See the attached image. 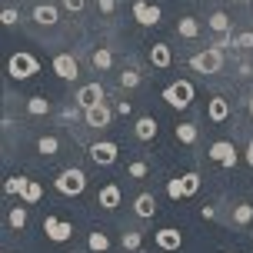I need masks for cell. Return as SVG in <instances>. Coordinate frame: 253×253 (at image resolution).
Masks as SVG:
<instances>
[{"label":"cell","instance_id":"ab89813d","mask_svg":"<svg viewBox=\"0 0 253 253\" xmlns=\"http://www.w3.org/2000/svg\"><path fill=\"white\" fill-rule=\"evenodd\" d=\"M117 110H120V114L126 117V114H130V100H120V103H117Z\"/></svg>","mask_w":253,"mask_h":253},{"label":"cell","instance_id":"ac0fdd59","mask_svg":"<svg viewBox=\"0 0 253 253\" xmlns=\"http://www.w3.org/2000/svg\"><path fill=\"white\" fill-rule=\"evenodd\" d=\"M150 63H153V67H160V70L170 67V47H167V43H153V47H150Z\"/></svg>","mask_w":253,"mask_h":253},{"label":"cell","instance_id":"7a4b0ae2","mask_svg":"<svg viewBox=\"0 0 253 253\" xmlns=\"http://www.w3.org/2000/svg\"><path fill=\"white\" fill-rule=\"evenodd\" d=\"M53 187L60 190L63 197H80V193L87 190V173L77 170V167H70V170H63L60 177L53 180Z\"/></svg>","mask_w":253,"mask_h":253},{"label":"cell","instance_id":"603a6c76","mask_svg":"<svg viewBox=\"0 0 253 253\" xmlns=\"http://www.w3.org/2000/svg\"><path fill=\"white\" fill-rule=\"evenodd\" d=\"M210 30H216V34H230V17L223 10L210 13Z\"/></svg>","mask_w":253,"mask_h":253},{"label":"cell","instance_id":"74e56055","mask_svg":"<svg viewBox=\"0 0 253 253\" xmlns=\"http://www.w3.org/2000/svg\"><path fill=\"white\" fill-rule=\"evenodd\" d=\"M100 3V13H114L117 10V0H97Z\"/></svg>","mask_w":253,"mask_h":253},{"label":"cell","instance_id":"f35d334b","mask_svg":"<svg viewBox=\"0 0 253 253\" xmlns=\"http://www.w3.org/2000/svg\"><path fill=\"white\" fill-rule=\"evenodd\" d=\"M200 216H203V220H213V216H216V210H213V207H203V210H200Z\"/></svg>","mask_w":253,"mask_h":253},{"label":"cell","instance_id":"f1b7e54d","mask_svg":"<svg viewBox=\"0 0 253 253\" xmlns=\"http://www.w3.org/2000/svg\"><path fill=\"white\" fill-rule=\"evenodd\" d=\"M177 140L180 143H193V140H197V126L193 124H180L177 126Z\"/></svg>","mask_w":253,"mask_h":253},{"label":"cell","instance_id":"5b68a950","mask_svg":"<svg viewBox=\"0 0 253 253\" xmlns=\"http://www.w3.org/2000/svg\"><path fill=\"white\" fill-rule=\"evenodd\" d=\"M103 97H107V93H103V87L100 84H87V87H80L77 90V107H80V110H90V107H100L103 103Z\"/></svg>","mask_w":253,"mask_h":253},{"label":"cell","instance_id":"277c9868","mask_svg":"<svg viewBox=\"0 0 253 253\" xmlns=\"http://www.w3.org/2000/svg\"><path fill=\"white\" fill-rule=\"evenodd\" d=\"M7 70H10L13 80H27V77H34L40 70V63L30 57V53H13L10 63H7Z\"/></svg>","mask_w":253,"mask_h":253},{"label":"cell","instance_id":"83f0119b","mask_svg":"<svg viewBox=\"0 0 253 253\" xmlns=\"http://www.w3.org/2000/svg\"><path fill=\"white\" fill-rule=\"evenodd\" d=\"M10 227L13 230H24L27 227V207H13V210H10Z\"/></svg>","mask_w":253,"mask_h":253},{"label":"cell","instance_id":"e575fe53","mask_svg":"<svg viewBox=\"0 0 253 253\" xmlns=\"http://www.w3.org/2000/svg\"><path fill=\"white\" fill-rule=\"evenodd\" d=\"M167 193H170L173 200H180V197H183V180L173 177V180H170V187H167Z\"/></svg>","mask_w":253,"mask_h":253},{"label":"cell","instance_id":"3957f363","mask_svg":"<svg viewBox=\"0 0 253 253\" xmlns=\"http://www.w3.org/2000/svg\"><path fill=\"white\" fill-rule=\"evenodd\" d=\"M164 100L173 107V110H187L190 100H193V84L190 80H177V84H170L164 90Z\"/></svg>","mask_w":253,"mask_h":253},{"label":"cell","instance_id":"8992f818","mask_svg":"<svg viewBox=\"0 0 253 253\" xmlns=\"http://www.w3.org/2000/svg\"><path fill=\"white\" fill-rule=\"evenodd\" d=\"M133 20L143 24V27H157L160 24V7L150 3V0H137V3H133Z\"/></svg>","mask_w":253,"mask_h":253},{"label":"cell","instance_id":"52a82bcc","mask_svg":"<svg viewBox=\"0 0 253 253\" xmlns=\"http://www.w3.org/2000/svg\"><path fill=\"white\" fill-rule=\"evenodd\" d=\"M43 233H47L53 243H63V240H70V237H74V223L57 220V216H47V220H43Z\"/></svg>","mask_w":253,"mask_h":253},{"label":"cell","instance_id":"f546056e","mask_svg":"<svg viewBox=\"0 0 253 253\" xmlns=\"http://www.w3.org/2000/svg\"><path fill=\"white\" fill-rule=\"evenodd\" d=\"M120 87H126V90L140 87V74L137 70H124V74H120Z\"/></svg>","mask_w":253,"mask_h":253},{"label":"cell","instance_id":"cb8c5ba5","mask_svg":"<svg viewBox=\"0 0 253 253\" xmlns=\"http://www.w3.org/2000/svg\"><path fill=\"white\" fill-rule=\"evenodd\" d=\"M37 150L43 153V157H57V150H60V140H57V137H40V140H37Z\"/></svg>","mask_w":253,"mask_h":253},{"label":"cell","instance_id":"4fadbf2b","mask_svg":"<svg viewBox=\"0 0 253 253\" xmlns=\"http://www.w3.org/2000/svg\"><path fill=\"white\" fill-rule=\"evenodd\" d=\"M97 203H100L103 210H117V207H120V187H117V183H107V187L100 190Z\"/></svg>","mask_w":253,"mask_h":253},{"label":"cell","instance_id":"60d3db41","mask_svg":"<svg viewBox=\"0 0 253 253\" xmlns=\"http://www.w3.org/2000/svg\"><path fill=\"white\" fill-rule=\"evenodd\" d=\"M247 164L253 167V143H250V147H247Z\"/></svg>","mask_w":253,"mask_h":253},{"label":"cell","instance_id":"e0dca14e","mask_svg":"<svg viewBox=\"0 0 253 253\" xmlns=\"http://www.w3.org/2000/svg\"><path fill=\"white\" fill-rule=\"evenodd\" d=\"M133 133H137V140H153L157 137V120H153V117H140L137 126H133Z\"/></svg>","mask_w":253,"mask_h":253},{"label":"cell","instance_id":"4dcf8cb0","mask_svg":"<svg viewBox=\"0 0 253 253\" xmlns=\"http://www.w3.org/2000/svg\"><path fill=\"white\" fill-rule=\"evenodd\" d=\"M17 20H20V10H17V7H3V13H0V24H3V27H13Z\"/></svg>","mask_w":253,"mask_h":253},{"label":"cell","instance_id":"9a60e30c","mask_svg":"<svg viewBox=\"0 0 253 253\" xmlns=\"http://www.w3.org/2000/svg\"><path fill=\"white\" fill-rule=\"evenodd\" d=\"M153 240H157V247H160V250H180V243H183V240H180V233H177V230H170V227L160 230Z\"/></svg>","mask_w":253,"mask_h":253},{"label":"cell","instance_id":"44dd1931","mask_svg":"<svg viewBox=\"0 0 253 253\" xmlns=\"http://www.w3.org/2000/svg\"><path fill=\"white\" fill-rule=\"evenodd\" d=\"M27 187H30V180H27V177H10L7 183H3V193H7V197H13V193H20V197H24Z\"/></svg>","mask_w":253,"mask_h":253},{"label":"cell","instance_id":"836d02e7","mask_svg":"<svg viewBox=\"0 0 253 253\" xmlns=\"http://www.w3.org/2000/svg\"><path fill=\"white\" fill-rule=\"evenodd\" d=\"M140 240H143V237H140V233H124V250H140Z\"/></svg>","mask_w":253,"mask_h":253},{"label":"cell","instance_id":"ffe728a7","mask_svg":"<svg viewBox=\"0 0 253 253\" xmlns=\"http://www.w3.org/2000/svg\"><path fill=\"white\" fill-rule=\"evenodd\" d=\"M90 60H93V67H97V70H110V67H114V53L107 50V47H100V50H93V57H90Z\"/></svg>","mask_w":253,"mask_h":253},{"label":"cell","instance_id":"1f68e13d","mask_svg":"<svg viewBox=\"0 0 253 253\" xmlns=\"http://www.w3.org/2000/svg\"><path fill=\"white\" fill-rule=\"evenodd\" d=\"M40 193H43V187L30 180V187H27V193H24V203H37V200H40Z\"/></svg>","mask_w":253,"mask_h":253},{"label":"cell","instance_id":"d590c367","mask_svg":"<svg viewBox=\"0 0 253 253\" xmlns=\"http://www.w3.org/2000/svg\"><path fill=\"white\" fill-rule=\"evenodd\" d=\"M233 47H240V50L253 47V34H240V37H233Z\"/></svg>","mask_w":253,"mask_h":253},{"label":"cell","instance_id":"30bf717a","mask_svg":"<svg viewBox=\"0 0 253 253\" xmlns=\"http://www.w3.org/2000/svg\"><path fill=\"white\" fill-rule=\"evenodd\" d=\"M90 160H93L97 167H110L117 160V143H110V140L93 143V147H90Z\"/></svg>","mask_w":253,"mask_h":253},{"label":"cell","instance_id":"d6986e66","mask_svg":"<svg viewBox=\"0 0 253 253\" xmlns=\"http://www.w3.org/2000/svg\"><path fill=\"white\" fill-rule=\"evenodd\" d=\"M177 34L180 37H187V40H193V37H200V24L193 20V17H183L177 24Z\"/></svg>","mask_w":253,"mask_h":253},{"label":"cell","instance_id":"d4e9b609","mask_svg":"<svg viewBox=\"0 0 253 253\" xmlns=\"http://www.w3.org/2000/svg\"><path fill=\"white\" fill-rule=\"evenodd\" d=\"M87 247H90L93 253H107V250H110V240H107V233H90Z\"/></svg>","mask_w":253,"mask_h":253},{"label":"cell","instance_id":"6da1fadb","mask_svg":"<svg viewBox=\"0 0 253 253\" xmlns=\"http://www.w3.org/2000/svg\"><path fill=\"white\" fill-rule=\"evenodd\" d=\"M190 67L197 70V74H220L223 70V50H216V47H207V50H200V53H193L190 57Z\"/></svg>","mask_w":253,"mask_h":253},{"label":"cell","instance_id":"484cf974","mask_svg":"<svg viewBox=\"0 0 253 253\" xmlns=\"http://www.w3.org/2000/svg\"><path fill=\"white\" fill-rule=\"evenodd\" d=\"M233 220H237L240 227H247V223L253 220V207H250V203H240V207L233 210Z\"/></svg>","mask_w":253,"mask_h":253},{"label":"cell","instance_id":"b9f144b4","mask_svg":"<svg viewBox=\"0 0 253 253\" xmlns=\"http://www.w3.org/2000/svg\"><path fill=\"white\" fill-rule=\"evenodd\" d=\"M250 117H253V93H250Z\"/></svg>","mask_w":253,"mask_h":253},{"label":"cell","instance_id":"4316f807","mask_svg":"<svg viewBox=\"0 0 253 253\" xmlns=\"http://www.w3.org/2000/svg\"><path fill=\"white\" fill-rule=\"evenodd\" d=\"M183 197H193V193H197V190H200V177H197V173H183Z\"/></svg>","mask_w":253,"mask_h":253},{"label":"cell","instance_id":"8d00e7d4","mask_svg":"<svg viewBox=\"0 0 253 253\" xmlns=\"http://www.w3.org/2000/svg\"><path fill=\"white\" fill-rule=\"evenodd\" d=\"M63 3V10H70V13H80L84 10V3H87V0H60Z\"/></svg>","mask_w":253,"mask_h":253},{"label":"cell","instance_id":"7bdbcfd3","mask_svg":"<svg viewBox=\"0 0 253 253\" xmlns=\"http://www.w3.org/2000/svg\"><path fill=\"white\" fill-rule=\"evenodd\" d=\"M237 3H250V0H237Z\"/></svg>","mask_w":253,"mask_h":253},{"label":"cell","instance_id":"7c38bea8","mask_svg":"<svg viewBox=\"0 0 253 253\" xmlns=\"http://www.w3.org/2000/svg\"><path fill=\"white\" fill-rule=\"evenodd\" d=\"M133 213H137L140 220H150V216L157 213V197H153V193H140L137 200H133Z\"/></svg>","mask_w":253,"mask_h":253},{"label":"cell","instance_id":"5bb4252c","mask_svg":"<svg viewBox=\"0 0 253 253\" xmlns=\"http://www.w3.org/2000/svg\"><path fill=\"white\" fill-rule=\"evenodd\" d=\"M34 20H37L40 27H53L57 24V7H53V3H37V7H34Z\"/></svg>","mask_w":253,"mask_h":253},{"label":"cell","instance_id":"ba28073f","mask_svg":"<svg viewBox=\"0 0 253 253\" xmlns=\"http://www.w3.org/2000/svg\"><path fill=\"white\" fill-rule=\"evenodd\" d=\"M210 160H216L220 167H233L237 164V147L230 140H216V143H210Z\"/></svg>","mask_w":253,"mask_h":253},{"label":"cell","instance_id":"d6a6232c","mask_svg":"<svg viewBox=\"0 0 253 253\" xmlns=\"http://www.w3.org/2000/svg\"><path fill=\"white\" fill-rule=\"evenodd\" d=\"M126 173H130L133 180H143V177H147V164H143V160H137V164L126 167Z\"/></svg>","mask_w":253,"mask_h":253},{"label":"cell","instance_id":"2e32d148","mask_svg":"<svg viewBox=\"0 0 253 253\" xmlns=\"http://www.w3.org/2000/svg\"><path fill=\"white\" fill-rule=\"evenodd\" d=\"M207 114H210V120H213V124H223V120L230 117V103L223 100V97H213V100H210V107H207Z\"/></svg>","mask_w":253,"mask_h":253},{"label":"cell","instance_id":"9c48e42d","mask_svg":"<svg viewBox=\"0 0 253 253\" xmlns=\"http://www.w3.org/2000/svg\"><path fill=\"white\" fill-rule=\"evenodd\" d=\"M53 74L60 77V80H77L80 77V67H77L74 53H57L53 57Z\"/></svg>","mask_w":253,"mask_h":253},{"label":"cell","instance_id":"7402d4cb","mask_svg":"<svg viewBox=\"0 0 253 253\" xmlns=\"http://www.w3.org/2000/svg\"><path fill=\"white\" fill-rule=\"evenodd\" d=\"M27 114H34V117L50 114V100H43V97H30V100H27Z\"/></svg>","mask_w":253,"mask_h":253},{"label":"cell","instance_id":"8fae6325","mask_svg":"<svg viewBox=\"0 0 253 253\" xmlns=\"http://www.w3.org/2000/svg\"><path fill=\"white\" fill-rule=\"evenodd\" d=\"M110 107L107 103H100V107H90V110H84V120H87V126H97V130H103V126H110Z\"/></svg>","mask_w":253,"mask_h":253}]
</instances>
